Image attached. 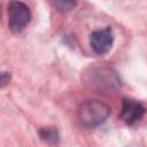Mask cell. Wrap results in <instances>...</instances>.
Listing matches in <instances>:
<instances>
[{"label":"cell","mask_w":147,"mask_h":147,"mask_svg":"<svg viewBox=\"0 0 147 147\" xmlns=\"http://www.w3.org/2000/svg\"><path fill=\"white\" fill-rule=\"evenodd\" d=\"M84 76L86 84L101 92H111L121 86V79L117 72L108 67L90 68Z\"/></svg>","instance_id":"obj_1"},{"label":"cell","mask_w":147,"mask_h":147,"mask_svg":"<svg viewBox=\"0 0 147 147\" xmlns=\"http://www.w3.org/2000/svg\"><path fill=\"white\" fill-rule=\"evenodd\" d=\"M110 114V107L99 100H86L78 109L80 123L86 127H95L102 124Z\"/></svg>","instance_id":"obj_2"},{"label":"cell","mask_w":147,"mask_h":147,"mask_svg":"<svg viewBox=\"0 0 147 147\" xmlns=\"http://www.w3.org/2000/svg\"><path fill=\"white\" fill-rule=\"evenodd\" d=\"M31 21L30 8L21 1L10 2L8 6V26L14 33L22 32Z\"/></svg>","instance_id":"obj_3"},{"label":"cell","mask_w":147,"mask_h":147,"mask_svg":"<svg viewBox=\"0 0 147 147\" xmlns=\"http://www.w3.org/2000/svg\"><path fill=\"white\" fill-rule=\"evenodd\" d=\"M114 31L111 28H103L93 31L90 34V45L93 52L98 55L107 54L114 44Z\"/></svg>","instance_id":"obj_4"},{"label":"cell","mask_w":147,"mask_h":147,"mask_svg":"<svg viewBox=\"0 0 147 147\" xmlns=\"http://www.w3.org/2000/svg\"><path fill=\"white\" fill-rule=\"evenodd\" d=\"M145 115V106L132 99H124L122 102V110H121V118L126 124H136L141 121Z\"/></svg>","instance_id":"obj_5"},{"label":"cell","mask_w":147,"mask_h":147,"mask_svg":"<svg viewBox=\"0 0 147 147\" xmlns=\"http://www.w3.org/2000/svg\"><path fill=\"white\" fill-rule=\"evenodd\" d=\"M39 137L41 140L51 145H57L60 141V134L56 127H41L39 130Z\"/></svg>","instance_id":"obj_6"},{"label":"cell","mask_w":147,"mask_h":147,"mask_svg":"<svg viewBox=\"0 0 147 147\" xmlns=\"http://www.w3.org/2000/svg\"><path fill=\"white\" fill-rule=\"evenodd\" d=\"M52 5L60 11H70L77 6V2L76 1H53Z\"/></svg>","instance_id":"obj_7"},{"label":"cell","mask_w":147,"mask_h":147,"mask_svg":"<svg viewBox=\"0 0 147 147\" xmlns=\"http://www.w3.org/2000/svg\"><path fill=\"white\" fill-rule=\"evenodd\" d=\"M11 80V74L8 71H0V88L7 86Z\"/></svg>","instance_id":"obj_8"},{"label":"cell","mask_w":147,"mask_h":147,"mask_svg":"<svg viewBox=\"0 0 147 147\" xmlns=\"http://www.w3.org/2000/svg\"><path fill=\"white\" fill-rule=\"evenodd\" d=\"M0 14H1V13H0Z\"/></svg>","instance_id":"obj_9"}]
</instances>
